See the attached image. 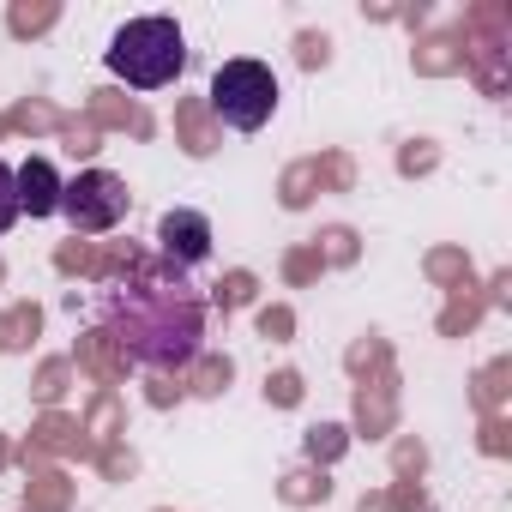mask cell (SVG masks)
<instances>
[{
  "label": "cell",
  "mask_w": 512,
  "mask_h": 512,
  "mask_svg": "<svg viewBox=\"0 0 512 512\" xmlns=\"http://www.w3.org/2000/svg\"><path fill=\"white\" fill-rule=\"evenodd\" d=\"M109 332L145 368H187L205 338V302L175 266H139L109 290Z\"/></svg>",
  "instance_id": "obj_1"
},
{
  "label": "cell",
  "mask_w": 512,
  "mask_h": 512,
  "mask_svg": "<svg viewBox=\"0 0 512 512\" xmlns=\"http://www.w3.org/2000/svg\"><path fill=\"white\" fill-rule=\"evenodd\" d=\"M103 61H109V73L127 79L133 91H163V85H175V79L187 73V37H181V25L163 19V13L127 19V25L109 37Z\"/></svg>",
  "instance_id": "obj_2"
},
{
  "label": "cell",
  "mask_w": 512,
  "mask_h": 512,
  "mask_svg": "<svg viewBox=\"0 0 512 512\" xmlns=\"http://www.w3.org/2000/svg\"><path fill=\"white\" fill-rule=\"evenodd\" d=\"M278 109V73L266 61H223L211 73V115L235 133H260Z\"/></svg>",
  "instance_id": "obj_3"
},
{
  "label": "cell",
  "mask_w": 512,
  "mask_h": 512,
  "mask_svg": "<svg viewBox=\"0 0 512 512\" xmlns=\"http://www.w3.org/2000/svg\"><path fill=\"white\" fill-rule=\"evenodd\" d=\"M127 205H133V193H127V181H121L115 169H79L73 181H61V217H67L79 235H109V229H121Z\"/></svg>",
  "instance_id": "obj_4"
},
{
  "label": "cell",
  "mask_w": 512,
  "mask_h": 512,
  "mask_svg": "<svg viewBox=\"0 0 512 512\" xmlns=\"http://www.w3.org/2000/svg\"><path fill=\"white\" fill-rule=\"evenodd\" d=\"M157 253H163V266H175V272L205 266V260H211V217H205V211H187V205L163 211V223H157Z\"/></svg>",
  "instance_id": "obj_5"
},
{
  "label": "cell",
  "mask_w": 512,
  "mask_h": 512,
  "mask_svg": "<svg viewBox=\"0 0 512 512\" xmlns=\"http://www.w3.org/2000/svg\"><path fill=\"white\" fill-rule=\"evenodd\" d=\"M13 187H19V217H55L61 211V175L49 157H25L13 169Z\"/></svg>",
  "instance_id": "obj_6"
},
{
  "label": "cell",
  "mask_w": 512,
  "mask_h": 512,
  "mask_svg": "<svg viewBox=\"0 0 512 512\" xmlns=\"http://www.w3.org/2000/svg\"><path fill=\"white\" fill-rule=\"evenodd\" d=\"M19 223V187H13V169L0 163V235Z\"/></svg>",
  "instance_id": "obj_7"
}]
</instances>
